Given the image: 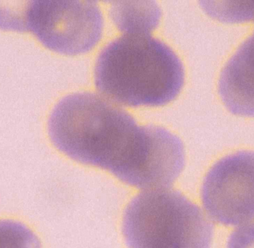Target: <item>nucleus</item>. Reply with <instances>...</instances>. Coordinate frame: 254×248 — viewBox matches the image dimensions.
I'll use <instances>...</instances> for the list:
<instances>
[{
	"instance_id": "nucleus-7",
	"label": "nucleus",
	"mask_w": 254,
	"mask_h": 248,
	"mask_svg": "<svg viewBox=\"0 0 254 248\" xmlns=\"http://www.w3.org/2000/svg\"><path fill=\"white\" fill-rule=\"evenodd\" d=\"M113 17L122 31L127 34H148L155 29L161 16L153 1H116Z\"/></svg>"
},
{
	"instance_id": "nucleus-4",
	"label": "nucleus",
	"mask_w": 254,
	"mask_h": 248,
	"mask_svg": "<svg viewBox=\"0 0 254 248\" xmlns=\"http://www.w3.org/2000/svg\"><path fill=\"white\" fill-rule=\"evenodd\" d=\"M102 13L95 1H29L27 31L47 49L65 55L92 50L102 36Z\"/></svg>"
},
{
	"instance_id": "nucleus-9",
	"label": "nucleus",
	"mask_w": 254,
	"mask_h": 248,
	"mask_svg": "<svg viewBox=\"0 0 254 248\" xmlns=\"http://www.w3.org/2000/svg\"><path fill=\"white\" fill-rule=\"evenodd\" d=\"M29 1H0V29L26 31V13Z\"/></svg>"
},
{
	"instance_id": "nucleus-1",
	"label": "nucleus",
	"mask_w": 254,
	"mask_h": 248,
	"mask_svg": "<svg viewBox=\"0 0 254 248\" xmlns=\"http://www.w3.org/2000/svg\"><path fill=\"white\" fill-rule=\"evenodd\" d=\"M49 137L71 159L113 173L126 184L146 155L150 125L95 94L68 95L49 118Z\"/></svg>"
},
{
	"instance_id": "nucleus-8",
	"label": "nucleus",
	"mask_w": 254,
	"mask_h": 248,
	"mask_svg": "<svg viewBox=\"0 0 254 248\" xmlns=\"http://www.w3.org/2000/svg\"><path fill=\"white\" fill-rule=\"evenodd\" d=\"M0 248H41L40 240L23 224L0 220Z\"/></svg>"
},
{
	"instance_id": "nucleus-3",
	"label": "nucleus",
	"mask_w": 254,
	"mask_h": 248,
	"mask_svg": "<svg viewBox=\"0 0 254 248\" xmlns=\"http://www.w3.org/2000/svg\"><path fill=\"white\" fill-rule=\"evenodd\" d=\"M123 235L128 248H210L213 225L177 191L142 192L127 206Z\"/></svg>"
},
{
	"instance_id": "nucleus-10",
	"label": "nucleus",
	"mask_w": 254,
	"mask_h": 248,
	"mask_svg": "<svg viewBox=\"0 0 254 248\" xmlns=\"http://www.w3.org/2000/svg\"><path fill=\"white\" fill-rule=\"evenodd\" d=\"M227 248H254V223L246 224L233 232Z\"/></svg>"
},
{
	"instance_id": "nucleus-2",
	"label": "nucleus",
	"mask_w": 254,
	"mask_h": 248,
	"mask_svg": "<svg viewBox=\"0 0 254 248\" xmlns=\"http://www.w3.org/2000/svg\"><path fill=\"white\" fill-rule=\"evenodd\" d=\"M97 89L127 107H160L179 95L185 69L165 43L148 34H126L107 45L95 68Z\"/></svg>"
},
{
	"instance_id": "nucleus-6",
	"label": "nucleus",
	"mask_w": 254,
	"mask_h": 248,
	"mask_svg": "<svg viewBox=\"0 0 254 248\" xmlns=\"http://www.w3.org/2000/svg\"><path fill=\"white\" fill-rule=\"evenodd\" d=\"M220 92L231 113L254 116V34L225 67Z\"/></svg>"
},
{
	"instance_id": "nucleus-5",
	"label": "nucleus",
	"mask_w": 254,
	"mask_h": 248,
	"mask_svg": "<svg viewBox=\"0 0 254 248\" xmlns=\"http://www.w3.org/2000/svg\"><path fill=\"white\" fill-rule=\"evenodd\" d=\"M201 199L218 223L237 226L254 221V152H238L214 164L204 179Z\"/></svg>"
}]
</instances>
